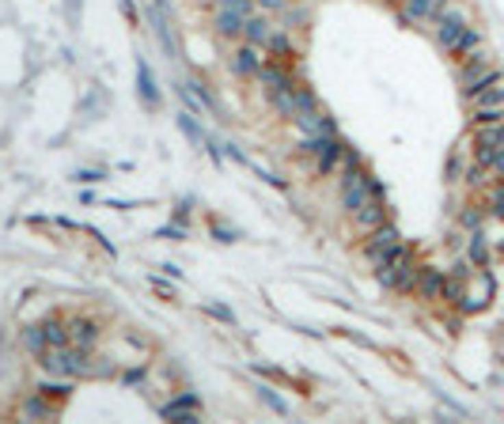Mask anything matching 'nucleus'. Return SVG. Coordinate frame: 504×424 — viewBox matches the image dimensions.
Listing matches in <instances>:
<instances>
[{
	"label": "nucleus",
	"mask_w": 504,
	"mask_h": 424,
	"mask_svg": "<svg viewBox=\"0 0 504 424\" xmlns=\"http://www.w3.org/2000/svg\"><path fill=\"white\" fill-rule=\"evenodd\" d=\"M42 367H46V371H53V375H61V379L88 375L84 349H76V345H53V349H46V352H42Z\"/></svg>",
	"instance_id": "f257e3e1"
},
{
	"label": "nucleus",
	"mask_w": 504,
	"mask_h": 424,
	"mask_svg": "<svg viewBox=\"0 0 504 424\" xmlns=\"http://www.w3.org/2000/svg\"><path fill=\"white\" fill-rule=\"evenodd\" d=\"M296 125H300L307 137H330L333 133V118H326L318 106H311V110H303L300 118H296Z\"/></svg>",
	"instance_id": "0eeeda50"
},
{
	"label": "nucleus",
	"mask_w": 504,
	"mask_h": 424,
	"mask_svg": "<svg viewBox=\"0 0 504 424\" xmlns=\"http://www.w3.org/2000/svg\"><path fill=\"white\" fill-rule=\"evenodd\" d=\"M489 171L504 178V148H493V159H489Z\"/></svg>",
	"instance_id": "c756f323"
},
{
	"label": "nucleus",
	"mask_w": 504,
	"mask_h": 424,
	"mask_svg": "<svg viewBox=\"0 0 504 424\" xmlns=\"http://www.w3.org/2000/svg\"><path fill=\"white\" fill-rule=\"evenodd\" d=\"M68 341H73L76 349L88 352V345L99 341V326L91 322V318H73V334H68Z\"/></svg>",
	"instance_id": "ddd939ff"
},
{
	"label": "nucleus",
	"mask_w": 504,
	"mask_h": 424,
	"mask_svg": "<svg viewBox=\"0 0 504 424\" xmlns=\"http://www.w3.org/2000/svg\"><path fill=\"white\" fill-rule=\"evenodd\" d=\"M205 310H209L212 318H220V322H228V326H236V315H231L224 303H205Z\"/></svg>",
	"instance_id": "393cba45"
},
{
	"label": "nucleus",
	"mask_w": 504,
	"mask_h": 424,
	"mask_svg": "<svg viewBox=\"0 0 504 424\" xmlns=\"http://www.w3.org/2000/svg\"><path fill=\"white\" fill-rule=\"evenodd\" d=\"M179 129L186 133L190 140H194V144H205V137H201V129H197V122L190 114H179Z\"/></svg>",
	"instance_id": "b1692460"
},
{
	"label": "nucleus",
	"mask_w": 504,
	"mask_h": 424,
	"mask_svg": "<svg viewBox=\"0 0 504 424\" xmlns=\"http://www.w3.org/2000/svg\"><path fill=\"white\" fill-rule=\"evenodd\" d=\"M496 122H504V106H486V110H478V118H474V129L496 125Z\"/></svg>",
	"instance_id": "4be33fe9"
},
{
	"label": "nucleus",
	"mask_w": 504,
	"mask_h": 424,
	"mask_svg": "<svg viewBox=\"0 0 504 424\" xmlns=\"http://www.w3.org/2000/svg\"><path fill=\"white\" fill-rule=\"evenodd\" d=\"M262 401H269V406H273V409H277V413H281V416L288 413V406H285V401H281V398H277V394L269 390V386H266V390H262Z\"/></svg>",
	"instance_id": "c85d7f7f"
},
{
	"label": "nucleus",
	"mask_w": 504,
	"mask_h": 424,
	"mask_svg": "<svg viewBox=\"0 0 504 424\" xmlns=\"http://www.w3.org/2000/svg\"><path fill=\"white\" fill-rule=\"evenodd\" d=\"M402 250H406V246H402V235H399L394 224H379V228L372 231V239H368V258L375 261V269L390 265Z\"/></svg>",
	"instance_id": "7ed1b4c3"
},
{
	"label": "nucleus",
	"mask_w": 504,
	"mask_h": 424,
	"mask_svg": "<svg viewBox=\"0 0 504 424\" xmlns=\"http://www.w3.org/2000/svg\"><path fill=\"white\" fill-rule=\"evenodd\" d=\"M137 80H140V98H144V103L155 110V106H160V91H155V80H152V72H148L144 61L137 65Z\"/></svg>",
	"instance_id": "4468645a"
},
{
	"label": "nucleus",
	"mask_w": 504,
	"mask_h": 424,
	"mask_svg": "<svg viewBox=\"0 0 504 424\" xmlns=\"http://www.w3.org/2000/svg\"><path fill=\"white\" fill-rule=\"evenodd\" d=\"M470 98L478 110H486V106H504V80H493V83H486V88H478V91H470Z\"/></svg>",
	"instance_id": "f8f14e48"
},
{
	"label": "nucleus",
	"mask_w": 504,
	"mask_h": 424,
	"mask_svg": "<svg viewBox=\"0 0 504 424\" xmlns=\"http://www.w3.org/2000/svg\"><path fill=\"white\" fill-rule=\"evenodd\" d=\"M307 152L318 155V171L323 174H333L338 171V163H342V155H345V144L338 137H307Z\"/></svg>",
	"instance_id": "39448f33"
},
{
	"label": "nucleus",
	"mask_w": 504,
	"mask_h": 424,
	"mask_svg": "<svg viewBox=\"0 0 504 424\" xmlns=\"http://www.w3.org/2000/svg\"><path fill=\"white\" fill-rule=\"evenodd\" d=\"M444 300L463 303V284H459V280H447V284H444Z\"/></svg>",
	"instance_id": "cd10ccee"
},
{
	"label": "nucleus",
	"mask_w": 504,
	"mask_h": 424,
	"mask_svg": "<svg viewBox=\"0 0 504 424\" xmlns=\"http://www.w3.org/2000/svg\"><path fill=\"white\" fill-rule=\"evenodd\" d=\"M372 197H383V189L375 186L368 174H360L357 163H349V167H345V178H342V201H345V209L357 212V209H364Z\"/></svg>",
	"instance_id": "f03ea898"
},
{
	"label": "nucleus",
	"mask_w": 504,
	"mask_h": 424,
	"mask_svg": "<svg viewBox=\"0 0 504 424\" xmlns=\"http://www.w3.org/2000/svg\"><path fill=\"white\" fill-rule=\"evenodd\" d=\"M379 284L394 288V292H406V288L417 284V261L410 258V250H402L390 265H383V269H379Z\"/></svg>",
	"instance_id": "20e7f679"
},
{
	"label": "nucleus",
	"mask_w": 504,
	"mask_h": 424,
	"mask_svg": "<svg viewBox=\"0 0 504 424\" xmlns=\"http://www.w3.org/2000/svg\"><path fill=\"white\" fill-rule=\"evenodd\" d=\"M353 216H357V224L364 231H375L379 224H387V204H383V197H372V201H368L364 209H357Z\"/></svg>",
	"instance_id": "1a4fd4ad"
},
{
	"label": "nucleus",
	"mask_w": 504,
	"mask_h": 424,
	"mask_svg": "<svg viewBox=\"0 0 504 424\" xmlns=\"http://www.w3.org/2000/svg\"><path fill=\"white\" fill-rule=\"evenodd\" d=\"M49 413H53V406H46V401H38V398L27 401V416H49Z\"/></svg>",
	"instance_id": "bb28decb"
},
{
	"label": "nucleus",
	"mask_w": 504,
	"mask_h": 424,
	"mask_svg": "<svg viewBox=\"0 0 504 424\" xmlns=\"http://www.w3.org/2000/svg\"><path fill=\"white\" fill-rule=\"evenodd\" d=\"M163 416H167V421H182V424H197L201 421V416H197V398L194 394H182L179 401L163 406Z\"/></svg>",
	"instance_id": "6e6552de"
},
{
	"label": "nucleus",
	"mask_w": 504,
	"mask_h": 424,
	"mask_svg": "<svg viewBox=\"0 0 504 424\" xmlns=\"http://www.w3.org/2000/svg\"><path fill=\"white\" fill-rule=\"evenodd\" d=\"M432 8H436V0H406V12H402V19H406V23H417V19H432Z\"/></svg>",
	"instance_id": "f3484780"
},
{
	"label": "nucleus",
	"mask_w": 504,
	"mask_h": 424,
	"mask_svg": "<svg viewBox=\"0 0 504 424\" xmlns=\"http://www.w3.org/2000/svg\"><path fill=\"white\" fill-rule=\"evenodd\" d=\"M76 178H80V182H99V178H103V174H99V171H80V174H76Z\"/></svg>",
	"instance_id": "72a5a7b5"
},
{
	"label": "nucleus",
	"mask_w": 504,
	"mask_h": 424,
	"mask_svg": "<svg viewBox=\"0 0 504 424\" xmlns=\"http://www.w3.org/2000/svg\"><path fill=\"white\" fill-rule=\"evenodd\" d=\"M46 341H49V349H53V345H73L65 322H46Z\"/></svg>",
	"instance_id": "412c9836"
},
{
	"label": "nucleus",
	"mask_w": 504,
	"mask_h": 424,
	"mask_svg": "<svg viewBox=\"0 0 504 424\" xmlns=\"http://www.w3.org/2000/svg\"><path fill=\"white\" fill-rule=\"evenodd\" d=\"M163 239H186V228H160Z\"/></svg>",
	"instance_id": "2f4dec72"
},
{
	"label": "nucleus",
	"mask_w": 504,
	"mask_h": 424,
	"mask_svg": "<svg viewBox=\"0 0 504 424\" xmlns=\"http://www.w3.org/2000/svg\"><path fill=\"white\" fill-rule=\"evenodd\" d=\"M262 8H281V4H285V0H258Z\"/></svg>",
	"instance_id": "c9c22d12"
},
{
	"label": "nucleus",
	"mask_w": 504,
	"mask_h": 424,
	"mask_svg": "<svg viewBox=\"0 0 504 424\" xmlns=\"http://www.w3.org/2000/svg\"><path fill=\"white\" fill-rule=\"evenodd\" d=\"M23 341H27V349H31V352H38V356H42V352L49 349V341H46V326H31V330L23 334Z\"/></svg>",
	"instance_id": "6ab92c4d"
},
{
	"label": "nucleus",
	"mask_w": 504,
	"mask_h": 424,
	"mask_svg": "<svg viewBox=\"0 0 504 424\" xmlns=\"http://www.w3.org/2000/svg\"><path fill=\"white\" fill-rule=\"evenodd\" d=\"M493 216H501V220H504V186L493 194Z\"/></svg>",
	"instance_id": "7c9ffc66"
},
{
	"label": "nucleus",
	"mask_w": 504,
	"mask_h": 424,
	"mask_svg": "<svg viewBox=\"0 0 504 424\" xmlns=\"http://www.w3.org/2000/svg\"><path fill=\"white\" fill-rule=\"evenodd\" d=\"M243 31H247V38H251V46H269V38H273L266 19H247Z\"/></svg>",
	"instance_id": "dca6fc26"
},
{
	"label": "nucleus",
	"mask_w": 504,
	"mask_h": 424,
	"mask_svg": "<svg viewBox=\"0 0 504 424\" xmlns=\"http://www.w3.org/2000/svg\"><path fill=\"white\" fill-rule=\"evenodd\" d=\"M478 46H481V34L474 31V27H466V31H463V38H459V46L451 49V53H459V57H466V53H474Z\"/></svg>",
	"instance_id": "aec40b11"
},
{
	"label": "nucleus",
	"mask_w": 504,
	"mask_h": 424,
	"mask_svg": "<svg viewBox=\"0 0 504 424\" xmlns=\"http://www.w3.org/2000/svg\"><path fill=\"white\" fill-rule=\"evenodd\" d=\"M38 394H42V398H65V394H68V383H42L38 386Z\"/></svg>",
	"instance_id": "a878e982"
},
{
	"label": "nucleus",
	"mask_w": 504,
	"mask_h": 424,
	"mask_svg": "<svg viewBox=\"0 0 504 424\" xmlns=\"http://www.w3.org/2000/svg\"><path fill=\"white\" fill-rule=\"evenodd\" d=\"M258 80L266 83V91H269V95H277V91H288V88H296V83H292V76H288L285 68H277V65H262V68H258Z\"/></svg>",
	"instance_id": "9b49d317"
},
{
	"label": "nucleus",
	"mask_w": 504,
	"mask_h": 424,
	"mask_svg": "<svg viewBox=\"0 0 504 424\" xmlns=\"http://www.w3.org/2000/svg\"><path fill=\"white\" fill-rule=\"evenodd\" d=\"M216 235L224 239V243H236V231H231V228H224V224H216Z\"/></svg>",
	"instance_id": "473e14b6"
},
{
	"label": "nucleus",
	"mask_w": 504,
	"mask_h": 424,
	"mask_svg": "<svg viewBox=\"0 0 504 424\" xmlns=\"http://www.w3.org/2000/svg\"><path fill=\"white\" fill-rule=\"evenodd\" d=\"M463 224H466V228H478V224H481V216H478V212H466V216H463Z\"/></svg>",
	"instance_id": "f704fd0d"
},
{
	"label": "nucleus",
	"mask_w": 504,
	"mask_h": 424,
	"mask_svg": "<svg viewBox=\"0 0 504 424\" xmlns=\"http://www.w3.org/2000/svg\"><path fill=\"white\" fill-rule=\"evenodd\" d=\"M444 273L440 269H417V292H421V300H440L444 295Z\"/></svg>",
	"instance_id": "9d476101"
},
{
	"label": "nucleus",
	"mask_w": 504,
	"mask_h": 424,
	"mask_svg": "<svg viewBox=\"0 0 504 424\" xmlns=\"http://www.w3.org/2000/svg\"><path fill=\"white\" fill-rule=\"evenodd\" d=\"M231 68H236V72L239 76H254V72H258V53H254V46H243V49H239V53H236V61H231Z\"/></svg>",
	"instance_id": "2eb2a0df"
},
{
	"label": "nucleus",
	"mask_w": 504,
	"mask_h": 424,
	"mask_svg": "<svg viewBox=\"0 0 504 424\" xmlns=\"http://www.w3.org/2000/svg\"><path fill=\"white\" fill-rule=\"evenodd\" d=\"M486 258H489V250H486V235L478 231V235L470 239V261H474V265H486Z\"/></svg>",
	"instance_id": "5701e85b"
},
{
	"label": "nucleus",
	"mask_w": 504,
	"mask_h": 424,
	"mask_svg": "<svg viewBox=\"0 0 504 424\" xmlns=\"http://www.w3.org/2000/svg\"><path fill=\"white\" fill-rule=\"evenodd\" d=\"M501 250H504V243H501Z\"/></svg>",
	"instance_id": "e433bc0d"
},
{
	"label": "nucleus",
	"mask_w": 504,
	"mask_h": 424,
	"mask_svg": "<svg viewBox=\"0 0 504 424\" xmlns=\"http://www.w3.org/2000/svg\"><path fill=\"white\" fill-rule=\"evenodd\" d=\"M251 16V4L247 0H220V12H216V27L220 34H239Z\"/></svg>",
	"instance_id": "423d86ee"
},
{
	"label": "nucleus",
	"mask_w": 504,
	"mask_h": 424,
	"mask_svg": "<svg viewBox=\"0 0 504 424\" xmlns=\"http://www.w3.org/2000/svg\"><path fill=\"white\" fill-rule=\"evenodd\" d=\"M478 144L504 148V122H496V125H481V129H478Z\"/></svg>",
	"instance_id": "a211bd4d"
}]
</instances>
